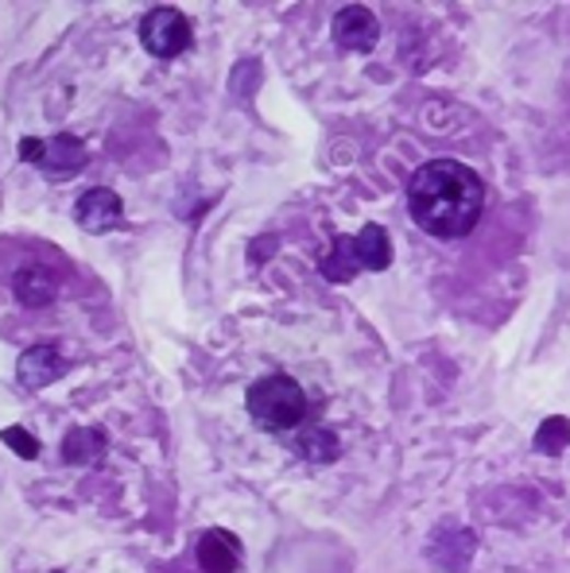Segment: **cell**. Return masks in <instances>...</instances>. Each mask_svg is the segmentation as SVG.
<instances>
[{
	"mask_svg": "<svg viewBox=\"0 0 570 573\" xmlns=\"http://www.w3.org/2000/svg\"><path fill=\"white\" fill-rule=\"evenodd\" d=\"M299 454L310 461H334L338 457V438L330 431H307L299 438Z\"/></svg>",
	"mask_w": 570,
	"mask_h": 573,
	"instance_id": "4fadbf2b",
	"label": "cell"
},
{
	"mask_svg": "<svg viewBox=\"0 0 570 573\" xmlns=\"http://www.w3.org/2000/svg\"><path fill=\"white\" fill-rule=\"evenodd\" d=\"M536 446L544 454H562V446H570V423L567 419H547L536 434Z\"/></svg>",
	"mask_w": 570,
	"mask_h": 573,
	"instance_id": "5bb4252c",
	"label": "cell"
},
{
	"mask_svg": "<svg viewBox=\"0 0 570 573\" xmlns=\"http://www.w3.org/2000/svg\"><path fill=\"white\" fill-rule=\"evenodd\" d=\"M408 209L411 221L420 225L428 237L458 241V237L474 233V225L481 221L486 186L458 159H431L411 175Z\"/></svg>",
	"mask_w": 570,
	"mask_h": 573,
	"instance_id": "6da1fadb",
	"label": "cell"
},
{
	"mask_svg": "<svg viewBox=\"0 0 570 573\" xmlns=\"http://www.w3.org/2000/svg\"><path fill=\"white\" fill-rule=\"evenodd\" d=\"M121 214H125V202L110 186H93V191H86L75 202V221L82 225L86 233H110L113 225L121 221Z\"/></svg>",
	"mask_w": 570,
	"mask_h": 573,
	"instance_id": "5b68a950",
	"label": "cell"
},
{
	"mask_svg": "<svg viewBox=\"0 0 570 573\" xmlns=\"http://www.w3.org/2000/svg\"><path fill=\"white\" fill-rule=\"evenodd\" d=\"M357 256H361V267H369V272H380V267L392 264V241L380 225H365L357 237Z\"/></svg>",
	"mask_w": 570,
	"mask_h": 573,
	"instance_id": "7c38bea8",
	"label": "cell"
},
{
	"mask_svg": "<svg viewBox=\"0 0 570 573\" xmlns=\"http://www.w3.org/2000/svg\"><path fill=\"white\" fill-rule=\"evenodd\" d=\"M249 415L264 431H292L307 415V391L284 373L264 376L249 388Z\"/></svg>",
	"mask_w": 570,
	"mask_h": 573,
	"instance_id": "7a4b0ae2",
	"label": "cell"
},
{
	"mask_svg": "<svg viewBox=\"0 0 570 573\" xmlns=\"http://www.w3.org/2000/svg\"><path fill=\"white\" fill-rule=\"evenodd\" d=\"M361 272V256H357V241L353 237H338L330 244V252L322 256V275L334 283H350Z\"/></svg>",
	"mask_w": 570,
	"mask_h": 573,
	"instance_id": "8fae6325",
	"label": "cell"
},
{
	"mask_svg": "<svg viewBox=\"0 0 570 573\" xmlns=\"http://www.w3.org/2000/svg\"><path fill=\"white\" fill-rule=\"evenodd\" d=\"M16 373L27 388L39 391V388H47L50 380H59V376L67 373V360H62V353L55 349V345H35V349H27L24 357H20Z\"/></svg>",
	"mask_w": 570,
	"mask_h": 573,
	"instance_id": "ba28073f",
	"label": "cell"
},
{
	"mask_svg": "<svg viewBox=\"0 0 570 573\" xmlns=\"http://www.w3.org/2000/svg\"><path fill=\"white\" fill-rule=\"evenodd\" d=\"M20 159L32 163L35 171L55 179H70L75 171H82L86 163V144L75 133H59V136H27L20 140Z\"/></svg>",
	"mask_w": 570,
	"mask_h": 573,
	"instance_id": "3957f363",
	"label": "cell"
},
{
	"mask_svg": "<svg viewBox=\"0 0 570 573\" xmlns=\"http://www.w3.org/2000/svg\"><path fill=\"white\" fill-rule=\"evenodd\" d=\"M334 39L345 50H369L380 39V20L361 4H350L334 16Z\"/></svg>",
	"mask_w": 570,
	"mask_h": 573,
	"instance_id": "52a82bcc",
	"label": "cell"
},
{
	"mask_svg": "<svg viewBox=\"0 0 570 573\" xmlns=\"http://www.w3.org/2000/svg\"><path fill=\"white\" fill-rule=\"evenodd\" d=\"M0 442H9L12 454L24 457V461H35V457H39V442H35V434H27L24 426H4V431H0Z\"/></svg>",
	"mask_w": 570,
	"mask_h": 573,
	"instance_id": "9a60e30c",
	"label": "cell"
},
{
	"mask_svg": "<svg viewBox=\"0 0 570 573\" xmlns=\"http://www.w3.org/2000/svg\"><path fill=\"white\" fill-rule=\"evenodd\" d=\"M16 299L24 302V307L39 310V307H50V302L59 299V279L47 272V267L32 264V267H20L16 272Z\"/></svg>",
	"mask_w": 570,
	"mask_h": 573,
	"instance_id": "9c48e42d",
	"label": "cell"
},
{
	"mask_svg": "<svg viewBox=\"0 0 570 573\" xmlns=\"http://www.w3.org/2000/svg\"><path fill=\"white\" fill-rule=\"evenodd\" d=\"M194 558H198L202 573H233L241 565V542H237V535L210 527L194 547Z\"/></svg>",
	"mask_w": 570,
	"mask_h": 573,
	"instance_id": "8992f818",
	"label": "cell"
},
{
	"mask_svg": "<svg viewBox=\"0 0 570 573\" xmlns=\"http://www.w3.org/2000/svg\"><path fill=\"white\" fill-rule=\"evenodd\" d=\"M62 457H67V466H98L101 457H105V434L93 431V426H75L62 442Z\"/></svg>",
	"mask_w": 570,
	"mask_h": 573,
	"instance_id": "30bf717a",
	"label": "cell"
},
{
	"mask_svg": "<svg viewBox=\"0 0 570 573\" xmlns=\"http://www.w3.org/2000/svg\"><path fill=\"white\" fill-rule=\"evenodd\" d=\"M191 39H194L191 20L179 9H168V4L151 9L148 16L140 20V43L156 59H175V55H183V50L191 47Z\"/></svg>",
	"mask_w": 570,
	"mask_h": 573,
	"instance_id": "277c9868",
	"label": "cell"
}]
</instances>
